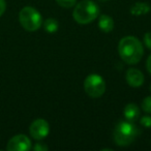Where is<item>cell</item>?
<instances>
[{
	"label": "cell",
	"instance_id": "obj_10",
	"mask_svg": "<svg viewBox=\"0 0 151 151\" xmlns=\"http://www.w3.org/2000/svg\"><path fill=\"white\" fill-rule=\"evenodd\" d=\"M99 27L105 33H109L114 28V21L112 17L108 15H101L99 20Z\"/></svg>",
	"mask_w": 151,
	"mask_h": 151
},
{
	"label": "cell",
	"instance_id": "obj_3",
	"mask_svg": "<svg viewBox=\"0 0 151 151\" xmlns=\"http://www.w3.org/2000/svg\"><path fill=\"white\" fill-rule=\"evenodd\" d=\"M138 134V129L134 126V122L121 121L116 125L113 132L114 142L117 146L125 147L130 145Z\"/></svg>",
	"mask_w": 151,
	"mask_h": 151
},
{
	"label": "cell",
	"instance_id": "obj_7",
	"mask_svg": "<svg viewBox=\"0 0 151 151\" xmlns=\"http://www.w3.org/2000/svg\"><path fill=\"white\" fill-rule=\"evenodd\" d=\"M31 149V141L25 134H17L9 141L6 150L9 151H28Z\"/></svg>",
	"mask_w": 151,
	"mask_h": 151
},
{
	"label": "cell",
	"instance_id": "obj_13",
	"mask_svg": "<svg viewBox=\"0 0 151 151\" xmlns=\"http://www.w3.org/2000/svg\"><path fill=\"white\" fill-rule=\"evenodd\" d=\"M56 2L63 9H70L77 4V0H56Z\"/></svg>",
	"mask_w": 151,
	"mask_h": 151
},
{
	"label": "cell",
	"instance_id": "obj_15",
	"mask_svg": "<svg viewBox=\"0 0 151 151\" xmlns=\"http://www.w3.org/2000/svg\"><path fill=\"white\" fill-rule=\"evenodd\" d=\"M140 123L142 126L146 128H150L151 127V117L150 116H144L140 119Z\"/></svg>",
	"mask_w": 151,
	"mask_h": 151
},
{
	"label": "cell",
	"instance_id": "obj_20",
	"mask_svg": "<svg viewBox=\"0 0 151 151\" xmlns=\"http://www.w3.org/2000/svg\"><path fill=\"white\" fill-rule=\"evenodd\" d=\"M149 89H150V91H151V85H150V88H149Z\"/></svg>",
	"mask_w": 151,
	"mask_h": 151
},
{
	"label": "cell",
	"instance_id": "obj_18",
	"mask_svg": "<svg viewBox=\"0 0 151 151\" xmlns=\"http://www.w3.org/2000/svg\"><path fill=\"white\" fill-rule=\"evenodd\" d=\"M5 9H6V3L4 0H0V17L4 14Z\"/></svg>",
	"mask_w": 151,
	"mask_h": 151
},
{
	"label": "cell",
	"instance_id": "obj_4",
	"mask_svg": "<svg viewBox=\"0 0 151 151\" xmlns=\"http://www.w3.org/2000/svg\"><path fill=\"white\" fill-rule=\"evenodd\" d=\"M19 21L22 27L29 32L36 31L42 24V15L32 6H25L20 11Z\"/></svg>",
	"mask_w": 151,
	"mask_h": 151
},
{
	"label": "cell",
	"instance_id": "obj_11",
	"mask_svg": "<svg viewBox=\"0 0 151 151\" xmlns=\"http://www.w3.org/2000/svg\"><path fill=\"white\" fill-rule=\"evenodd\" d=\"M151 7L146 2H136L130 7V14L134 16H143L150 12Z\"/></svg>",
	"mask_w": 151,
	"mask_h": 151
},
{
	"label": "cell",
	"instance_id": "obj_9",
	"mask_svg": "<svg viewBox=\"0 0 151 151\" xmlns=\"http://www.w3.org/2000/svg\"><path fill=\"white\" fill-rule=\"evenodd\" d=\"M123 115L127 121L134 122L140 118V109L136 104H128L123 110Z\"/></svg>",
	"mask_w": 151,
	"mask_h": 151
},
{
	"label": "cell",
	"instance_id": "obj_16",
	"mask_svg": "<svg viewBox=\"0 0 151 151\" xmlns=\"http://www.w3.org/2000/svg\"><path fill=\"white\" fill-rule=\"evenodd\" d=\"M144 44L149 50H151V32H147L144 35Z\"/></svg>",
	"mask_w": 151,
	"mask_h": 151
},
{
	"label": "cell",
	"instance_id": "obj_1",
	"mask_svg": "<svg viewBox=\"0 0 151 151\" xmlns=\"http://www.w3.org/2000/svg\"><path fill=\"white\" fill-rule=\"evenodd\" d=\"M118 53L121 59L127 64H137L144 55V49L141 42L134 36H124L118 45Z\"/></svg>",
	"mask_w": 151,
	"mask_h": 151
},
{
	"label": "cell",
	"instance_id": "obj_19",
	"mask_svg": "<svg viewBox=\"0 0 151 151\" xmlns=\"http://www.w3.org/2000/svg\"><path fill=\"white\" fill-rule=\"evenodd\" d=\"M146 67H147V70H148V73H151V55L148 57V59H147Z\"/></svg>",
	"mask_w": 151,
	"mask_h": 151
},
{
	"label": "cell",
	"instance_id": "obj_2",
	"mask_svg": "<svg viewBox=\"0 0 151 151\" xmlns=\"http://www.w3.org/2000/svg\"><path fill=\"white\" fill-rule=\"evenodd\" d=\"M99 15V7L90 0H83L75 5L73 18L79 24H89L94 21Z\"/></svg>",
	"mask_w": 151,
	"mask_h": 151
},
{
	"label": "cell",
	"instance_id": "obj_17",
	"mask_svg": "<svg viewBox=\"0 0 151 151\" xmlns=\"http://www.w3.org/2000/svg\"><path fill=\"white\" fill-rule=\"evenodd\" d=\"M48 149H49L48 146H46V145L42 144V143H36L33 147L34 151H47Z\"/></svg>",
	"mask_w": 151,
	"mask_h": 151
},
{
	"label": "cell",
	"instance_id": "obj_5",
	"mask_svg": "<svg viewBox=\"0 0 151 151\" xmlns=\"http://www.w3.org/2000/svg\"><path fill=\"white\" fill-rule=\"evenodd\" d=\"M84 90L92 99L101 97L106 91L105 80L97 73H91L84 80Z\"/></svg>",
	"mask_w": 151,
	"mask_h": 151
},
{
	"label": "cell",
	"instance_id": "obj_8",
	"mask_svg": "<svg viewBox=\"0 0 151 151\" xmlns=\"http://www.w3.org/2000/svg\"><path fill=\"white\" fill-rule=\"evenodd\" d=\"M125 79L127 84L130 87L134 88H138L141 87L144 83V75L141 70H139L138 68H129L126 71Z\"/></svg>",
	"mask_w": 151,
	"mask_h": 151
},
{
	"label": "cell",
	"instance_id": "obj_14",
	"mask_svg": "<svg viewBox=\"0 0 151 151\" xmlns=\"http://www.w3.org/2000/svg\"><path fill=\"white\" fill-rule=\"evenodd\" d=\"M142 110L148 114H151V95L147 96L142 101Z\"/></svg>",
	"mask_w": 151,
	"mask_h": 151
},
{
	"label": "cell",
	"instance_id": "obj_12",
	"mask_svg": "<svg viewBox=\"0 0 151 151\" xmlns=\"http://www.w3.org/2000/svg\"><path fill=\"white\" fill-rule=\"evenodd\" d=\"M44 27L47 32H49V33H54V32H56L57 30H58L59 25H58V22L55 19L49 18V19H47L46 21H45Z\"/></svg>",
	"mask_w": 151,
	"mask_h": 151
},
{
	"label": "cell",
	"instance_id": "obj_6",
	"mask_svg": "<svg viewBox=\"0 0 151 151\" xmlns=\"http://www.w3.org/2000/svg\"><path fill=\"white\" fill-rule=\"evenodd\" d=\"M29 132L34 140L40 141L47 138V136L50 132V126L46 120L40 118V119L34 120L31 123L29 127Z\"/></svg>",
	"mask_w": 151,
	"mask_h": 151
}]
</instances>
